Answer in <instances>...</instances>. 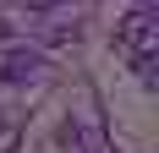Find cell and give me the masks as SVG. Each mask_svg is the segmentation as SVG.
I'll list each match as a JSON object with an SVG mask.
<instances>
[{"label": "cell", "mask_w": 159, "mask_h": 153, "mask_svg": "<svg viewBox=\"0 0 159 153\" xmlns=\"http://www.w3.org/2000/svg\"><path fill=\"white\" fill-rule=\"evenodd\" d=\"M115 44L137 66V76H154V55H159V22H154V6H137V11L115 28Z\"/></svg>", "instance_id": "1"}, {"label": "cell", "mask_w": 159, "mask_h": 153, "mask_svg": "<svg viewBox=\"0 0 159 153\" xmlns=\"http://www.w3.org/2000/svg\"><path fill=\"white\" fill-rule=\"evenodd\" d=\"M39 55H33V49H11V55H6V66H0V76H6V82H33V76H39Z\"/></svg>", "instance_id": "2"}, {"label": "cell", "mask_w": 159, "mask_h": 153, "mask_svg": "<svg viewBox=\"0 0 159 153\" xmlns=\"http://www.w3.org/2000/svg\"><path fill=\"white\" fill-rule=\"evenodd\" d=\"M66 0H28V11H61Z\"/></svg>", "instance_id": "3"}]
</instances>
